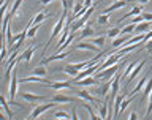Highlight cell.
I'll list each match as a JSON object with an SVG mask.
<instances>
[{"label": "cell", "mask_w": 152, "mask_h": 120, "mask_svg": "<svg viewBox=\"0 0 152 120\" xmlns=\"http://www.w3.org/2000/svg\"><path fill=\"white\" fill-rule=\"evenodd\" d=\"M66 14H68V9H64V11H62V14H60V17H59V21H57V24L54 25V28H52V33H51V36H49V40H48V43H46L45 49H43V52H41V55H46V51L49 49L52 40H54V38L59 35V33H62V30H64V24H65Z\"/></svg>", "instance_id": "cell-1"}, {"label": "cell", "mask_w": 152, "mask_h": 120, "mask_svg": "<svg viewBox=\"0 0 152 120\" xmlns=\"http://www.w3.org/2000/svg\"><path fill=\"white\" fill-rule=\"evenodd\" d=\"M125 63H127V62L124 60L122 63H119V65L114 63V65H111V66H108V68H104L103 71H97V74H95L94 78L98 79V81H100V79H103V81H111V78L117 73L119 70H122L124 66H125Z\"/></svg>", "instance_id": "cell-2"}, {"label": "cell", "mask_w": 152, "mask_h": 120, "mask_svg": "<svg viewBox=\"0 0 152 120\" xmlns=\"http://www.w3.org/2000/svg\"><path fill=\"white\" fill-rule=\"evenodd\" d=\"M18 87H19L18 68L14 66V71L11 73V79H10V104H13V106H21V104H18L14 101V98H16V95H18Z\"/></svg>", "instance_id": "cell-3"}, {"label": "cell", "mask_w": 152, "mask_h": 120, "mask_svg": "<svg viewBox=\"0 0 152 120\" xmlns=\"http://www.w3.org/2000/svg\"><path fill=\"white\" fill-rule=\"evenodd\" d=\"M54 101H49V103H45V104H41V106H37L35 109H33V112L30 114V119H37V117H40L41 114H45L48 109H51L52 106H54Z\"/></svg>", "instance_id": "cell-4"}, {"label": "cell", "mask_w": 152, "mask_h": 120, "mask_svg": "<svg viewBox=\"0 0 152 120\" xmlns=\"http://www.w3.org/2000/svg\"><path fill=\"white\" fill-rule=\"evenodd\" d=\"M75 51V47L71 51H68V52H57L56 55H51V57H46V59H43V62H41V65H46V63H49V62H54V60H64L65 57H68V55H71V52Z\"/></svg>", "instance_id": "cell-5"}, {"label": "cell", "mask_w": 152, "mask_h": 120, "mask_svg": "<svg viewBox=\"0 0 152 120\" xmlns=\"http://www.w3.org/2000/svg\"><path fill=\"white\" fill-rule=\"evenodd\" d=\"M76 85H79V87H89V85H97L98 84V79L92 78V76H87V78L84 79H79V81H73Z\"/></svg>", "instance_id": "cell-6"}, {"label": "cell", "mask_w": 152, "mask_h": 120, "mask_svg": "<svg viewBox=\"0 0 152 120\" xmlns=\"http://www.w3.org/2000/svg\"><path fill=\"white\" fill-rule=\"evenodd\" d=\"M48 87L54 89V90H62V89H70L71 87V82L68 81H64V82H52V81H46L45 82Z\"/></svg>", "instance_id": "cell-7"}, {"label": "cell", "mask_w": 152, "mask_h": 120, "mask_svg": "<svg viewBox=\"0 0 152 120\" xmlns=\"http://www.w3.org/2000/svg\"><path fill=\"white\" fill-rule=\"evenodd\" d=\"M111 84H113V79L111 81H104V84L102 87H98L95 90V95H98V97H106L108 92H111Z\"/></svg>", "instance_id": "cell-8"}, {"label": "cell", "mask_w": 152, "mask_h": 120, "mask_svg": "<svg viewBox=\"0 0 152 120\" xmlns=\"http://www.w3.org/2000/svg\"><path fill=\"white\" fill-rule=\"evenodd\" d=\"M127 5V0H116L113 5H109V7H106L104 8V11L103 13H111V11H116V9H121V8H124Z\"/></svg>", "instance_id": "cell-9"}, {"label": "cell", "mask_w": 152, "mask_h": 120, "mask_svg": "<svg viewBox=\"0 0 152 120\" xmlns=\"http://www.w3.org/2000/svg\"><path fill=\"white\" fill-rule=\"evenodd\" d=\"M128 40H130L128 33H125V35H122V36L113 38V49H119V47H122V44H124V43H127Z\"/></svg>", "instance_id": "cell-10"}, {"label": "cell", "mask_w": 152, "mask_h": 120, "mask_svg": "<svg viewBox=\"0 0 152 120\" xmlns=\"http://www.w3.org/2000/svg\"><path fill=\"white\" fill-rule=\"evenodd\" d=\"M144 63H146V60H140V63H138V65L135 66V68L132 70V73L128 74V81H127L128 84H132V82H133V79H135L136 76H138V73H140V71H141V68H142V66H144Z\"/></svg>", "instance_id": "cell-11"}, {"label": "cell", "mask_w": 152, "mask_h": 120, "mask_svg": "<svg viewBox=\"0 0 152 120\" xmlns=\"http://www.w3.org/2000/svg\"><path fill=\"white\" fill-rule=\"evenodd\" d=\"M46 17H49V14H46V13H38L37 16L33 17L32 21H30V22H28L27 25H26V28L28 30V28H30L32 25H35V24H40V22H43V21H45V19H46Z\"/></svg>", "instance_id": "cell-12"}, {"label": "cell", "mask_w": 152, "mask_h": 120, "mask_svg": "<svg viewBox=\"0 0 152 120\" xmlns=\"http://www.w3.org/2000/svg\"><path fill=\"white\" fill-rule=\"evenodd\" d=\"M33 52H35V46H32V47H28L27 51H24L21 55L18 57V60L19 62H30V59H32V55H33Z\"/></svg>", "instance_id": "cell-13"}, {"label": "cell", "mask_w": 152, "mask_h": 120, "mask_svg": "<svg viewBox=\"0 0 152 120\" xmlns=\"http://www.w3.org/2000/svg\"><path fill=\"white\" fill-rule=\"evenodd\" d=\"M75 49H84V51H100V47H98V46H95V44H92V41H89V43H76Z\"/></svg>", "instance_id": "cell-14"}, {"label": "cell", "mask_w": 152, "mask_h": 120, "mask_svg": "<svg viewBox=\"0 0 152 120\" xmlns=\"http://www.w3.org/2000/svg\"><path fill=\"white\" fill-rule=\"evenodd\" d=\"M78 97H79V98H83L84 101H87V103H92V104H100V103L97 101V100H95V98L92 97V95H90V93L87 92V90H79V92H78Z\"/></svg>", "instance_id": "cell-15"}, {"label": "cell", "mask_w": 152, "mask_h": 120, "mask_svg": "<svg viewBox=\"0 0 152 120\" xmlns=\"http://www.w3.org/2000/svg\"><path fill=\"white\" fill-rule=\"evenodd\" d=\"M51 101H54V103H75L76 100L71 98V97H65V95L57 93V95H54V97H52Z\"/></svg>", "instance_id": "cell-16"}, {"label": "cell", "mask_w": 152, "mask_h": 120, "mask_svg": "<svg viewBox=\"0 0 152 120\" xmlns=\"http://www.w3.org/2000/svg\"><path fill=\"white\" fill-rule=\"evenodd\" d=\"M94 33H95V30L92 28V25L87 22L86 25L81 28V35H79V38L83 40V38H87V36H94Z\"/></svg>", "instance_id": "cell-17"}, {"label": "cell", "mask_w": 152, "mask_h": 120, "mask_svg": "<svg viewBox=\"0 0 152 120\" xmlns=\"http://www.w3.org/2000/svg\"><path fill=\"white\" fill-rule=\"evenodd\" d=\"M138 14H141V7H138V5H135V7L132 8V11H128L127 14H124L122 17L117 19V22L124 21V19H128V17H133V16H138Z\"/></svg>", "instance_id": "cell-18"}, {"label": "cell", "mask_w": 152, "mask_h": 120, "mask_svg": "<svg viewBox=\"0 0 152 120\" xmlns=\"http://www.w3.org/2000/svg\"><path fill=\"white\" fill-rule=\"evenodd\" d=\"M108 109H109V100H106L103 104H98V116L102 119H108Z\"/></svg>", "instance_id": "cell-19"}, {"label": "cell", "mask_w": 152, "mask_h": 120, "mask_svg": "<svg viewBox=\"0 0 152 120\" xmlns=\"http://www.w3.org/2000/svg\"><path fill=\"white\" fill-rule=\"evenodd\" d=\"M152 92V79H147L146 85L142 87V95H141V101H144L146 98H149V95Z\"/></svg>", "instance_id": "cell-20"}, {"label": "cell", "mask_w": 152, "mask_h": 120, "mask_svg": "<svg viewBox=\"0 0 152 120\" xmlns=\"http://www.w3.org/2000/svg\"><path fill=\"white\" fill-rule=\"evenodd\" d=\"M151 27H152V24H151V22H147V21H142V22H138V24H136L135 30L141 32V33H147V32L151 30Z\"/></svg>", "instance_id": "cell-21"}, {"label": "cell", "mask_w": 152, "mask_h": 120, "mask_svg": "<svg viewBox=\"0 0 152 120\" xmlns=\"http://www.w3.org/2000/svg\"><path fill=\"white\" fill-rule=\"evenodd\" d=\"M86 24H87V19H86L84 16L81 17V19H78V21H75L73 24H71V32H78V30H81Z\"/></svg>", "instance_id": "cell-22"}, {"label": "cell", "mask_w": 152, "mask_h": 120, "mask_svg": "<svg viewBox=\"0 0 152 120\" xmlns=\"http://www.w3.org/2000/svg\"><path fill=\"white\" fill-rule=\"evenodd\" d=\"M147 79H149V76L146 74L144 78H142V79L140 81V82H138V85H136V87H135V89H133L132 92H130V97H136V93L140 92V90H141V89H142V87H144V85H146V82H147Z\"/></svg>", "instance_id": "cell-23"}, {"label": "cell", "mask_w": 152, "mask_h": 120, "mask_svg": "<svg viewBox=\"0 0 152 120\" xmlns=\"http://www.w3.org/2000/svg\"><path fill=\"white\" fill-rule=\"evenodd\" d=\"M22 98L26 100V101H41V100H45V97H40V95H33V93H28V92H24L22 93Z\"/></svg>", "instance_id": "cell-24"}, {"label": "cell", "mask_w": 152, "mask_h": 120, "mask_svg": "<svg viewBox=\"0 0 152 120\" xmlns=\"http://www.w3.org/2000/svg\"><path fill=\"white\" fill-rule=\"evenodd\" d=\"M124 95H125V93H119L116 97V100H114V106H116V109H114V116H113L114 119L119 116V109H121V104L124 101Z\"/></svg>", "instance_id": "cell-25"}, {"label": "cell", "mask_w": 152, "mask_h": 120, "mask_svg": "<svg viewBox=\"0 0 152 120\" xmlns=\"http://www.w3.org/2000/svg\"><path fill=\"white\" fill-rule=\"evenodd\" d=\"M60 71H64L65 74H68V76H70V78H75V76L79 73V71L76 70V68H73V66H71L70 63H68V65H65V66H62Z\"/></svg>", "instance_id": "cell-26"}, {"label": "cell", "mask_w": 152, "mask_h": 120, "mask_svg": "<svg viewBox=\"0 0 152 120\" xmlns=\"http://www.w3.org/2000/svg\"><path fill=\"white\" fill-rule=\"evenodd\" d=\"M138 47H140V44H138V43H136V44H127L125 47H119V49H117V52H119V54H127V52L130 54V52L136 51Z\"/></svg>", "instance_id": "cell-27"}, {"label": "cell", "mask_w": 152, "mask_h": 120, "mask_svg": "<svg viewBox=\"0 0 152 120\" xmlns=\"http://www.w3.org/2000/svg\"><path fill=\"white\" fill-rule=\"evenodd\" d=\"M0 104L3 106L5 112H7V117H8V119H11V117H13V112H11V109H10V106H8V103H7V100H5L3 95H0Z\"/></svg>", "instance_id": "cell-28"}, {"label": "cell", "mask_w": 152, "mask_h": 120, "mask_svg": "<svg viewBox=\"0 0 152 120\" xmlns=\"http://www.w3.org/2000/svg\"><path fill=\"white\" fill-rule=\"evenodd\" d=\"M138 63H140V60H133L132 63H130V65H128L127 68H125V71H124V74H122V79H125V78H128V74L132 73V70L135 68V66H136Z\"/></svg>", "instance_id": "cell-29"}, {"label": "cell", "mask_w": 152, "mask_h": 120, "mask_svg": "<svg viewBox=\"0 0 152 120\" xmlns=\"http://www.w3.org/2000/svg\"><path fill=\"white\" fill-rule=\"evenodd\" d=\"M90 41H92L95 46H98L100 49H102V47L104 46V41H106V38H104L103 35H100V36H95V38H92Z\"/></svg>", "instance_id": "cell-30"}, {"label": "cell", "mask_w": 152, "mask_h": 120, "mask_svg": "<svg viewBox=\"0 0 152 120\" xmlns=\"http://www.w3.org/2000/svg\"><path fill=\"white\" fill-rule=\"evenodd\" d=\"M46 73H48V71H46V68H45V65H38L37 68L33 70V74H35V76H41V78H45Z\"/></svg>", "instance_id": "cell-31"}, {"label": "cell", "mask_w": 152, "mask_h": 120, "mask_svg": "<svg viewBox=\"0 0 152 120\" xmlns=\"http://www.w3.org/2000/svg\"><path fill=\"white\" fill-rule=\"evenodd\" d=\"M135 98V97H130L128 100H124L122 101V104H121V109H119V116H121V114H124V111H125V109L130 106V103H132V100Z\"/></svg>", "instance_id": "cell-32"}, {"label": "cell", "mask_w": 152, "mask_h": 120, "mask_svg": "<svg viewBox=\"0 0 152 120\" xmlns=\"http://www.w3.org/2000/svg\"><path fill=\"white\" fill-rule=\"evenodd\" d=\"M135 27H136V24H128V25H125V27H124L122 28V30H121V35H125V33H132L133 30H135Z\"/></svg>", "instance_id": "cell-33"}, {"label": "cell", "mask_w": 152, "mask_h": 120, "mask_svg": "<svg viewBox=\"0 0 152 120\" xmlns=\"http://www.w3.org/2000/svg\"><path fill=\"white\" fill-rule=\"evenodd\" d=\"M24 2V0H16V2H14V5H13V8H11V16H16L18 14V11H19V7H21V3Z\"/></svg>", "instance_id": "cell-34"}, {"label": "cell", "mask_w": 152, "mask_h": 120, "mask_svg": "<svg viewBox=\"0 0 152 120\" xmlns=\"http://www.w3.org/2000/svg\"><path fill=\"white\" fill-rule=\"evenodd\" d=\"M106 35H108L109 38H116V36H119V35H121V30H119L117 27H113V28H109V30H108V33H106Z\"/></svg>", "instance_id": "cell-35"}, {"label": "cell", "mask_w": 152, "mask_h": 120, "mask_svg": "<svg viewBox=\"0 0 152 120\" xmlns=\"http://www.w3.org/2000/svg\"><path fill=\"white\" fill-rule=\"evenodd\" d=\"M52 119H70V114L66 111H57L54 116H52Z\"/></svg>", "instance_id": "cell-36"}, {"label": "cell", "mask_w": 152, "mask_h": 120, "mask_svg": "<svg viewBox=\"0 0 152 120\" xmlns=\"http://www.w3.org/2000/svg\"><path fill=\"white\" fill-rule=\"evenodd\" d=\"M38 25H40V24H35V25H32L30 28H28V30H27V38H33V36L37 35Z\"/></svg>", "instance_id": "cell-37"}, {"label": "cell", "mask_w": 152, "mask_h": 120, "mask_svg": "<svg viewBox=\"0 0 152 120\" xmlns=\"http://www.w3.org/2000/svg\"><path fill=\"white\" fill-rule=\"evenodd\" d=\"M108 21H109V16H108L106 13H102V14H100V17L97 19V22H98V24H102V25L108 24Z\"/></svg>", "instance_id": "cell-38"}, {"label": "cell", "mask_w": 152, "mask_h": 120, "mask_svg": "<svg viewBox=\"0 0 152 120\" xmlns=\"http://www.w3.org/2000/svg\"><path fill=\"white\" fill-rule=\"evenodd\" d=\"M152 114V92H151V95H149V104H147V109H146V119H149V116Z\"/></svg>", "instance_id": "cell-39"}, {"label": "cell", "mask_w": 152, "mask_h": 120, "mask_svg": "<svg viewBox=\"0 0 152 120\" xmlns=\"http://www.w3.org/2000/svg\"><path fill=\"white\" fill-rule=\"evenodd\" d=\"M83 106H84V109H87V111L90 112V117H92V119H100L98 114H95V112L92 111V106H90V104H83Z\"/></svg>", "instance_id": "cell-40"}, {"label": "cell", "mask_w": 152, "mask_h": 120, "mask_svg": "<svg viewBox=\"0 0 152 120\" xmlns=\"http://www.w3.org/2000/svg\"><path fill=\"white\" fill-rule=\"evenodd\" d=\"M8 54H10V52H8V47H7V46H3V49L0 51V63H2V62L7 59V55H8Z\"/></svg>", "instance_id": "cell-41"}, {"label": "cell", "mask_w": 152, "mask_h": 120, "mask_svg": "<svg viewBox=\"0 0 152 120\" xmlns=\"http://www.w3.org/2000/svg\"><path fill=\"white\" fill-rule=\"evenodd\" d=\"M142 21H144L142 14H138L136 17H132V19H130V22H132V24H138V22H142Z\"/></svg>", "instance_id": "cell-42"}, {"label": "cell", "mask_w": 152, "mask_h": 120, "mask_svg": "<svg viewBox=\"0 0 152 120\" xmlns=\"http://www.w3.org/2000/svg\"><path fill=\"white\" fill-rule=\"evenodd\" d=\"M142 17H144V21L147 22H152V13H141Z\"/></svg>", "instance_id": "cell-43"}, {"label": "cell", "mask_w": 152, "mask_h": 120, "mask_svg": "<svg viewBox=\"0 0 152 120\" xmlns=\"http://www.w3.org/2000/svg\"><path fill=\"white\" fill-rule=\"evenodd\" d=\"M146 51H147V54H152V38L146 43Z\"/></svg>", "instance_id": "cell-44"}, {"label": "cell", "mask_w": 152, "mask_h": 120, "mask_svg": "<svg viewBox=\"0 0 152 120\" xmlns=\"http://www.w3.org/2000/svg\"><path fill=\"white\" fill-rule=\"evenodd\" d=\"M73 7H75V0H66V9H70Z\"/></svg>", "instance_id": "cell-45"}, {"label": "cell", "mask_w": 152, "mask_h": 120, "mask_svg": "<svg viewBox=\"0 0 152 120\" xmlns=\"http://www.w3.org/2000/svg\"><path fill=\"white\" fill-rule=\"evenodd\" d=\"M92 2H94V0H84V7H86V8H89L90 5H92Z\"/></svg>", "instance_id": "cell-46"}, {"label": "cell", "mask_w": 152, "mask_h": 120, "mask_svg": "<svg viewBox=\"0 0 152 120\" xmlns=\"http://www.w3.org/2000/svg\"><path fill=\"white\" fill-rule=\"evenodd\" d=\"M51 2H54V0H41V5H43V7H46V5L51 3Z\"/></svg>", "instance_id": "cell-47"}, {"label": "cell", "mask_w": 152, "mask_h": 120, "mask_svg": "<svg viewBox=\"0 0 152 120\" xmlns=\"http://www.w3.org/2000/svg\"><path fill=\"white\" fill-rule=\"evenodd\" d=\"M130 119H132V120H136V119H138V114H136V112H132V114H130Z\"/></svg>", "instance_id": "cell-48"}, {"label": "cell", "mask_w": 152, "mask_h": 120, "mask_svg": "<svg viewBox=\"0 0 152 120\" xmlns=\"http://www.w3.org/2000/svg\"><path fill=\"white\" fill-rule=\"evenodd\" d=\"M71 119H78V116H76V109L73 108V111H71Z\"/></svg>", "instance_id": "cell-49"}, {"label": "cell", "mask_w": 152, "mask_h": 120, "mask_svg": "<svg viewBox=\"0 0 152 120\" xmlns=\"http://www.w3.org/2000/svg\"><path fill=\"white\" fill-rule=\"evenodd\" d=\"M136 2H138V3H142V5H144V3H147V2H149V0H136Z\"/></svg>", "instance_id": "cell-50"}, {"label": "cell", "mask_w": 152, "mask_h": 120, "mask_svg": "<svg viewBox=\"0 0 152 120\" xmlns=\"http://www.w3.org/2000/svg\"><path fill=\"white\" fill-rule=\"evenodd\" d=\"M0 119H8V117H5L3 114H2V111H0Z\"/></svg>", "instance_id": "cell-51"}, {"label": "cell", "mask_w": 152, "mask_h": 120, "mask_svg": "<svg viewBox=\"0 0 152 120\" xmlns=\"http://www.w3.org/2000/svg\"><path fill=\"white\" fill-rule=\"evenodd\" d=\"M0 111H2V106H0Z\"/></svg>", "instance_id": "cell-52"}]
</instances>
